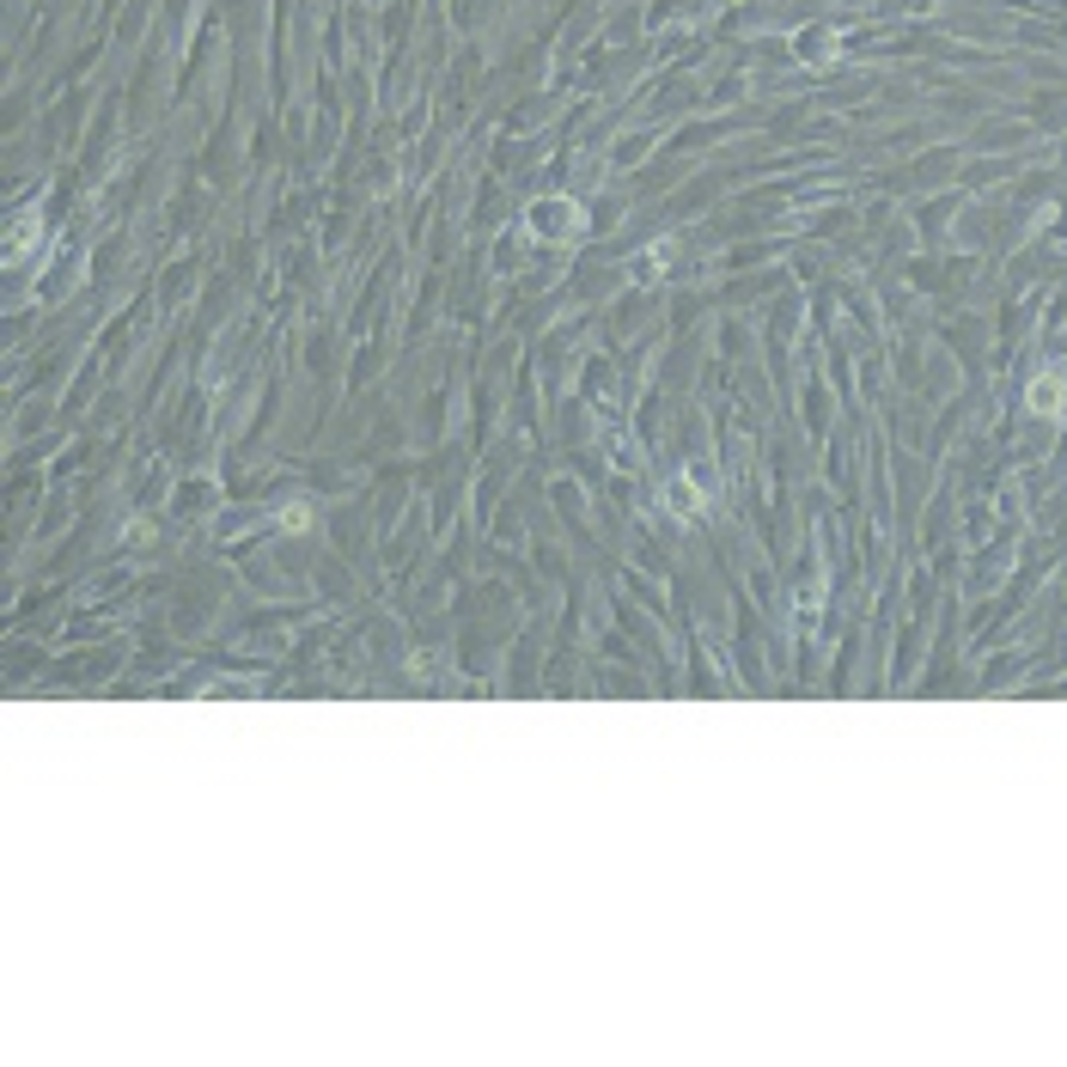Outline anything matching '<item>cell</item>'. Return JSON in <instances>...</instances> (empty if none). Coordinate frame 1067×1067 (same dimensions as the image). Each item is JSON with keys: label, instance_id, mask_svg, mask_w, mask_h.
Segmentation results:
<instances>
[{"label": "cell", "instance_id": "obj_1", "mask_svg": "<svg viewBox=\"0 0 1067 1067\" xmlns=\"http://www.w3.org/2000/svg\"><path fill=\"white\" fill-rule=\"evenodd\" d=\"M525 226L537 238H549V244H567V238H580L586 232V208L574 196H543L525 208Z\"/></svg>", "mask_w": 1067, "mask_h": 1067}, {"label": "cell", "instance_id": "obj_3", "mask_svg": "<svg viewBox=\"0 0 1067 1067\" xmlns=\"http://www.w3.org/2000/svg\"><path fill=\"white\" fill-rule=\"evenodd\" d=\"M708 501H714V488H701V470H684V476H672V488H665V507H672L677 519H696V513H708Z\"/></svg>", "mask_w": 1067, "mask_h": 1067}, {"label": "cell", "instance_id": "obj_2", "mask_svg": "<svg viewBox=\"0 0 1067 1067\" xmlns=\"http://www.w3.org/2000/svg\"><path fill=\"white\" fill-rule=\"evenodd\" d=\"M1025 409H1031V415H1043V422H1061V415H1067V372L1043 367L1037 379H1031V391H1025Z\"/></svg>", "mask_w": 1067, "mask_h": 1067}, {"label": "cell", "instance_id": "obj_4", "mask_svg": "<svg viewBox=\"0 0 1067 1067\" xmlns=\"http://www.w3.org/2000/svg\"><path fill=\"white\" fill-rule=\"evenodd\" d=\"M275 525H281V531H305V525H312V507H281Z\"/></svg>", "mask_w": 1067, "mask_h": 1067}]
</instances>
